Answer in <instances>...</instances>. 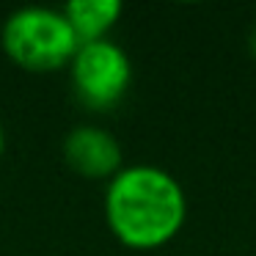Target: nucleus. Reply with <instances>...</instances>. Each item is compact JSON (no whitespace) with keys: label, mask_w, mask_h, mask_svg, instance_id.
<instances>
[{"label":"nucleus","mask_w":256,"mask_h":256,"mask_svg":"<svg viewBox=\"0 0 256 256\" xmlns=\"http://www.w3.org/2000/svg\"><path fill=\"white\" fill-rule=\"evenodd\" d=\"M250 52L256 56V28H254V34H250Z\"/></svg>","instance_id":"0eeeda50"},{"label":"nucleus","mask_w":256,"mask_h":256,"mask_svg":"<svg viewBox=\"0 0 256 256\" xmlns=\"http://www.w3.org/2000/svg\"><path fill=\"white\" fill-rule=\"evenodd\" d=\"M105 223L132 250H157L184 226L188 198L171 171L160 166H124L105 188Z\"/></svg>","instance_id":"f257e3e1"},{"label":"nucleus","mask_w":256,"mask_h":256,"mask_svg":"<svg viewBox=\"0 0 256 256\" xmlns=\"http://www.w3.org/2000/svg\"><path fill=\"white\" fill-rule=\"evenodd\" d=\"M3 152H6V130L0 124V157H3Z\"/></svg>","instance_id":"423d86ee"},{"label":"nucleus","mask_w":256,"mask_h":256,"mask_svg":"<svg viewBox=\"0 0 256 256\" xmlns=\"http://www.w3.org/2000/svg\"><path fill=\"white\" fill-rule=\"evenodd\" d=\"M61 12L72 25L78 42L88 44V42L110 39V30L122 17V3L118 0H69L66 6H61Z\"/></svg>","instance_id":"39448f33"},{"label":"nucleus","mask_w":256,"mask_h":256,"mask_svg":"<svg viewBox=\"0 0 256 256\" xmlns=\"http://www.w3.org/2000/svg\"><path fill=\"white\" fill-rule=\"evenodd\" d=\"M0 47L25 72H58L74 58L80 42L61 8L22 6L0 25Z\"/></svg>","instance_id":"f03ea898"},{"label":"nucleus","mask_w":256,"mask_h":256,"mask_svg":"<svg viewBox=\"0 0 256 256\" xmlns=\"http://www.w3.org/2000/svg\"><path fill=\"white\" fill-rule=\"evenodd\" d=\"M64 162L83 179L110 182L124 168V152L118 138L100 124H78L64 135Z\"/></svg>","instance_id":"20e7f679"},{"label":"nucleus","mask_w":256,"mask_h":256,"mask_svg":"<svg viewBox=\"0 0 256 256\" xmlns=\"http://www.w3.org/2000/svg\"><path fill=\"white\" fill-rule=\"evenodd\" d=\"M66 69L74 100L94 113L113 110L132 86V61L113 39L80 44Z\"/></svg>","instance_id":"7ed1b4c3"}]
</instances>
